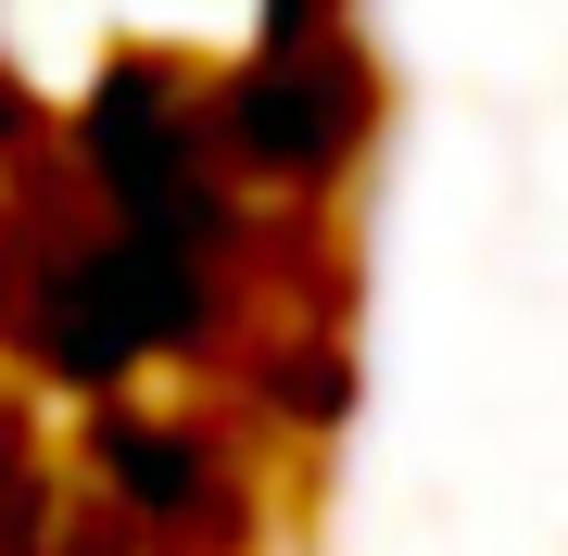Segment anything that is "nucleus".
<instances>
[{"mask_svg": "<svg viewBox=\"0 0 568 556\" xmlns=\"http://www.w3.org/2000/svg\"><path fill=\"white\" fill-rule=\"evenodd\" d=\"M203 114H215L227 178L265 190V203H291V190H328L366 152V63H354L342 26H316V39H253V63Z\"/></svg>", "mask_w": 568, "mask_h": 556, "instance_id": "obj_1", "label": "nucleus"}]
</instances>
